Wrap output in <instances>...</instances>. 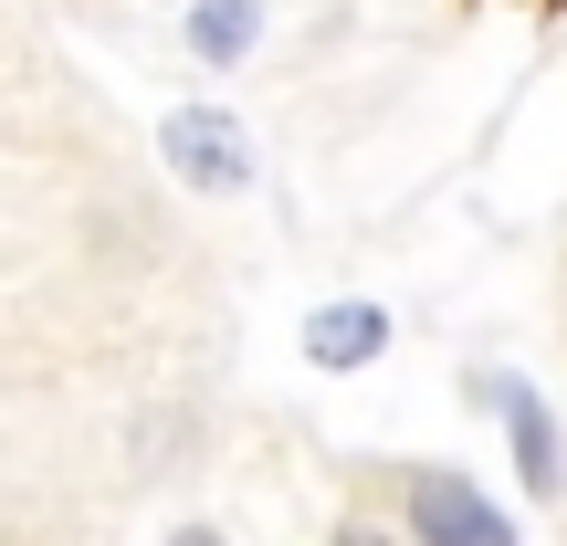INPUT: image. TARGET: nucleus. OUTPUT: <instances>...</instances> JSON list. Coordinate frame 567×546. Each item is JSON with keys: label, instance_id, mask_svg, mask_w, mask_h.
Returning a JSON list of instances; mask_svg holds the SVG:
<instances>
[{"label": "nucleus", "instance_id": "f257e3e1", "mask_svg": "<svg viewBox=\"0 0 567 546\" xmlns=\"http://www.w3.org/2000/svg\"><path fill=\"white\" fill-rule=\"evenodd\" d=\"M158 147H168V168H179L189 189H252V147H243V126L210 116V105H179V116L158 126Z\"/></svg>", "mask_w": 567, "mask_h": 546}, {"label": "nucleus", "instance_id": "f03ea898", "mask_svg": "<svg viewBox=\"0 0 567 546\" xmlns=\"http://www.w3.org/2000/svg\"><path fill=\"white\" fill-rule=\"evenodd\" d=\"M410 526H421V546H515V526L463 473H410Z\"/></svg>", "mask_w": 567, "mask_h": 546}, {"label": "nucleus", "instance_id": "7ed1b4c3", "mask_svg": "<svg viewBox=\"0 0 567 546\" xmlns=\"http://www.w3.org/2000/svg\"><path fill=\"white\" fill-rule=\"evenodd\" d=\"M484 400L515 421V473H526V494H557V473H567V431L547 421V400H536L526 379H484Z\"/></svg>", "mask_w": 567, "mask_h": 546}, {"label": "nucleus", "instance_id": "20e7f679", "mask_svg": "<svg viewBox=\"0 0 567 546\" xmlns=\"http://www.w3.org/2000/svg\"><path fill=\"white\" fill-rule=\"evenodd\" d=\"M379 347H389L379 305H326V316H305V358H316V368H368Z\"/></svg>", "mask_w": 567, "mask_h": 546}, {"label": "nucleus", "instance_id": "39448f33", "mask_svg": "<svg viewBox=\"0 0 567 546\" xmlns=\"http://www.w3.org/2000/svg\"><path fill=\"white\" fill-rule=\"evenodd\" d=\"M252 42H264V11H252V0H200V11H189V53L200 63H243Z\"/></svg>", "mask_w": 567, "mask_h": 546}, {"label": "nucleus", "instance_id": "423d86ee", "mask_svg": "<svg viewBox=\"0 0 567 546\" xmlns=\"http://www.w3.org/2000/svg\"><path fill=\"white\" fill-rule=\"evenodd\" d=\"M326 546H389L379 526H337V536H326Z\"/></svg>", "mask_w": 567, "mask_h": 546}, {"label": "nucleus", "instance_id": "0eeeda50", "mask_svg": "<svg viewBox=\"0 0 567 546\" xmlns=\"http://www.w3.org/2000/svg\"><path fill=\"white\" fill-rule=\"evenodd\" d=\"M168 546H231V536H210V526H179V536H168Z\"/></svg>", "mask_w": 567, "mask_h": 546}]
</instances>
